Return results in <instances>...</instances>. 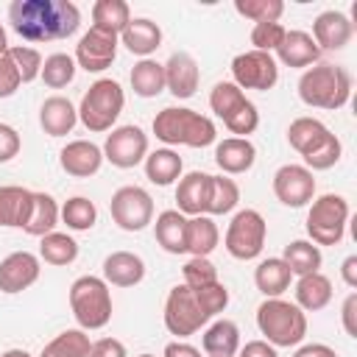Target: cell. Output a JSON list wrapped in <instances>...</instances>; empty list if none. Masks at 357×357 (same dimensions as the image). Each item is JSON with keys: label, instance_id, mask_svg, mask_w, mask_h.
<instances>
[{"label": "cell", "instance_id": "obj_15", "mask_svg": "<svg viewBox=\"0 0 357 357\" xmlns=\"http://www.w3.org/2000/svg\"><path fill=\"white\" fill-rule=\"evenodd\" d=\"M117 33L92 25L75 45V64L86 73H103L117 56Z\"/></svg>", "mask_w": 357, "mask_h": 357}, {"label": "cell", "instance_id": "obj_13", "mask_svg": "<svg viewBox=\"0 0 357 357\" xmlns=\"http://www.w3.org/2000/svg\"><path fill=\"white\" fill-rule=\"evenodd\" d=\"M231 84H237L240 89H271L279 81V64L271 53L262 50H245L237 53L231 59Z\"/></svg>", "mask_w": 357, "mask_h": 357}, {"label": "cell", "instance_id": "obj_17", "mask_svg": "<svg viewBox=\"0 0 357 357\" xmlns=\"http://www.w3.org/2000/svg\"><path fill=\"white\" fill-rule=\"evenodd\" d=\"M39 259L31 251H14L0 259V290L3 293H22L39 279Z\"/></svg>", "mask_w": 357, "mask_h": 357}, {"label": "cell", "instance_id": "obj_3", "mask_svg": "<svg viewBox=\"0 0 357 357\" xmlns=\"http://www.w3.org/2000/svg\"><path fill=\"white\" fill-rule=\"evenodd\" d=\"M351 95V75L337 64H312L298 78V98L312 109H340Z\"/></svg>", "mask_w": 357, "mask_h": 357}, {"label": "cell", "instance_id": "obj_18", "mask_svg": "<svg viewBox=\"0 0 357 357\" xmlns=\"http://www.w3.org/2000/svg\"><path fill=\"white\" fill-rule=\"evenodd\" d=\"M351 33H354L351 20H349L343 11L329 8V11H321V14L315 17V22H312V33H310V36L315 39L318 50H340V47L349 45Z\"/></svg>", "mask_w": 357, "mask_h": 357}, {"label": "cell", "instance_id": "obj_29", "mask_svg": "<svg viewBox=\"0 0 357 357\" xmlns=\"http://www.w3.org/2000/svg\"><path fill=\"white\" fill-rule=\"evenodd\" d=\"M31 204H33V192L17 184H6L0 187V226H17L22 229L28 215H31Z\"/></svg>", "mask_w": 357, "mask_h": 357}, {"label": "cell", "instance_id": "obj_57", "mask_svg": "<svg viewBox=\"0 0 357 357\" xmlns=\"http://www.w3.org/2000/svg\"><path fill=\"white\" fill-rule=\"evenodd\" d=\"M139 357H153V354H139Z\"/></svg>", "mask_w": 357, "mask_h": 357}, {"label": "cell", "instance_id": "obj_44", "mask_svg": "<svg viewBox=\"0 0 357 357\" xmlns=\"http://www.w3.org/2000/svg\"><path fill=\"white\" fill-rule=\"evenodd\" d=\"M8 56H11V61H14V67H17L22 84L33 81V78L42 73V56H39V50L25 47V45H11V47H8Z\"/></svg>", "mask_w": 357, "mask_h": 357}, {"label": "cell", "instance_id": "obj_30", "mask_svg": "<svg viewBox=\"0 0 357 357\" xmlns=\"http://www.w3.org/2000/svg\"><path fill=\"white\" fill-rule=\"evenodd\" d=\"M329 301H332V282L321 271L298 276V282H296V307H301L307 312H318Z\"/></svg>", "mask_w": 357, "mask_h": 357}, {"label": "cell", "instance_id": "obj_53", "mask_svg": "<svg viewBox=\"0 0 357 357\" xmlns=\"http://www.w3.org/2000/svg\"><path fill=\"white\" fill-rule=\"evenodd\" d=\"M296 357H337V354H335V349H329L324 343H307L296 351Z\"/></svg>", "mask_w": 357, "mask_h": 357}, {"label": "cell", "instance_id": "obj_10", "mask_svg": "<svg viewBox=\"0 0 357 357\" xmlns=\"http://www.w3.org/2000/svg\"><path fill=\"white\" fill-rule=\"evenodd\" d=\"M209 312L201 307L198 296L192 287H187L184 282L176 284L167 298H165V326L170 335H178V337H187L192 332H198L204 324H209Z\"/></svg>", "mask_w": 357, "mask_h": 357}, {"label": "cell", "instance_id": "obj_8", "mask_svg": "<svg viewBox=\"0 0 357 357\" xmlns=\"http://www.w3.org/2000/svg\"><path fill=\"white\" fill-rule=\"evenodd\" d=\"M209 106H212V112L223 120V126H226L231 134L243 137V139H248V134H254L257 126H259V112H257V106H254V103L243 95V89H240L237 84H231V81H220V84L212 86V92H209Z\"/></svg>", "mask_w": 357, "mask_h": 357}, {"label": "cell", "instance_id": "obj_11", "mask_svg": "<svg viewBox=\"0 0 357 357\" xmlns=\"http://www.w3.org/2000/svg\"><path fill=\"white\" fill-rule=\"evenodd\" d=\"M265 234H268V223L257 209H240L229 229H226V251L234 259H257L265 248Z\"/></svg>", "mask_w": 357, "mask_h": 357}, {"label": "cell", "instance_id": "obj_20", "mask_svg": "<svg viewBox=\"0 0 357 357\" xmlns=\"http://www.w3.org/2000/svg\"><path fill=\"white\" fill-rule=\"evenodd\" d=\"M201 73L190 53L178 50L165 61V89H170L173 98H192L198 89Z\"/></svg>", "mask_w": 357, "mask_h": 357}, {"label": "cell", "instance_id": "obj_34", "mask_svg": "<svg viewBox=\"0 0 357 357\" xmlns=\"http://www.w3.org/2000/svg\"><path fill=\"white\" fill-rule=\"evenodd\" d=\"M218 240H220V231L212 218L195 215L187 220V251L192 257H209L218 248Z\"/></svg>", "mask_w": 357, "mask_h": 357}, {"label": "cell", "instance_id": "obj_31", "mask_svg": "<svg viewBox=\"0 0 357 357\" xmlns=\"http://www.w3.org/2000/svg\"><path fill=\"white\" fill-rule=\"evenodd\" d=\"M240 349V329L234 321L220 318L204 332V351L209 357H234Z\"/></svg>", "mask_w": 357, "mask_h": 357}, {"label": "cell", "instance_id": "obj_40", "mask_svg": "<svg viewBox=\"0 0 357 357\" xmlns=\"http://www.w3.org/2000/svg\"><path fill=\"white\" fill-rule=\"evenodd\" d=\"M240 201V187L229 176H209V201L206 212L209 215H226L237 206Z\"/></svg>", "mask_w": 357, "mask_h": 357}, {"label": "cell", "instance_id": "obj_1", "mask_svg": "<svg viewBox=\"0 0 357 357\" xmlns=\"http://www.w3.org/2000/svg\"><path fill=\"white\" fill-rule=\"evenodd\" d=\"M8 22L25 42H56L78 31L81 11L70 0H14Z\"/></svg>", "mask_w": 357, "mask_h": 357}, {"label": "cell", "instance_id": "obj_25", "mask_svg": "<svg viewBox=\"0 0 357 357\" xmlns=\"http://www.w3.org/2000/svg\"><path fill=\"white\" fill-rule=\"evenodd\" d=\"M120 39H123V45H126L128 53L148 59V56L162 45V28H159L153 20H148V17H134V20L123 28Z\"/></svg>", "mask_w": 357, "mask_h": 357}, {"label": "cell", "instance_id": "obj_26", "mask_svg": "<svg viewBox=\"0 0 357 357\" xmlns=\"http://www.w3.org/2000/svg\"><path fill=\"white\" fill-rule=\"evenodd\" d=\"M276 56L287 67H310V64H318L321 50L307 31H287L282 45L276 47Z\"/></svg>", "mask_w": 357, "mask_h": 357}, {"label": "cell", "instance_id": "obj_24", "mask_svg": "<svg viewBox=\"0 0 357 357\" xmlns=\"http://www.w3.org/2000/svg\"><path fill=\"white\" fill-rule=\"evenodd\" d=\"M206 201H209V173L192 170L184 178H178L176 187V204L181 215H204L206 212Z\"/></svg>", "mask_w": 357, "mask_h": 357}, {"label": "cell", "instance_id": "obj_28", "mask_svg": "<svg viewBox=\"0 0 357 357\" xmlns=\"http://www.w3.org/2000/svg\"><path fill=\"white\" fill-rule=\"evenodd\" d=\"M290 279H293V273L282 257H268L254 271V284L265 298H279L290 287Z\"/></svg>", "mask_w": 357, "mask_h": 357}, {"label": "cell", "instance_id": "obj_39", "mask_svg": "<svg viewBox=\"0 0 357 357\" xmlns=\"http://www.w3.org/2000/svg\"><path fill=\"white\" fill-rule=\"evenodd\" d=\"M39 257L47 262V265H70L75 262L78 257V243L64 234V231H50L42 237V245H39Z\"/></svg>", "mask_w": 357, "mask_h": 357}, {"label": "cell", "instance_id": "obj_42", "mask_svg": "<svg viewBox=\"0 0 357 357\" xmlns=\"http://www.w3.org/2000/svg\"><path fill=\"white\" fill-rule=\"evenodd\" d=\"M61 220H64L67 229H73V231H89V229L95 226V220H98V209H95V204H92L89 198L75 195V198H70V201L61 206Z\"/></svg>", "mask_w": 357, "mask_h": 357}, {"label": "cell", "instance_id": "obj_49", "mask_svg": "<svg viewBox=\"0 0 357 357\" xmlns=\"http://www.w3.org/2000/svg\"><path fill=\"white\" fill-rule=\"evenodd\" d=\"M89 357H128V354H126V346L117 337H100V340L92 343Z\"/></svg>", "mask_w": 357, "mask_h": 357}, {"label": "cell", "instance_id": "obj_14", "mask_svg": "<svg viewBox=\"0 0 357 357\" xmlns=\"http://www.w3.org/2000/svg\"><path fill=\"white\" fill-rule=\"evenodd\" d=\"M145 156H148V134L139 126L112 128V134L103 142V159H109L120 170L137 167Z\"/></svg>", "mask_w": 357, "mask_h": 357}, {"label": "cell", "instance_id": "obj_52", "mask_svg": "<svg viewBox=\"0 0 357 357\" xmlns=\"http://www.w3.org/2000/svg\"><path fill=\"white\" fill-rule=\"evenodd\" d=\"M165 357H201V351L195 349V346H190V343H167L165 346Z\"/></svg>", "mask_w": 357, "mask_h": 357}, {"label": "cell", "instance_id": "obj_16", "mask_svg": "<svg viewBox=\"0 0 357 357\" xmlns=\"http://www.w3.org/2000/svg\"><path fill=\"white\" fill-rule=\"evenodd\" d=\"M273 195L284 206H293V209L310 204L312 195H315L312 170H307L304 165H282L273 173Z\"/></svg>", "mask_w": 357, "mask_h": 357}, {"label": "cell", "instance_id": "obj_54", "mask_svg": "<svg viewBox=\"0 0 357 357\" xmlns=\"http://www.w3.org/2000/svg\"><path fill=\"white\" fill-rule=\"evenodd\" d=\"M340 276H343V282H346L349 287H357V254H351V257L343 259Z\"/></svg>", "mask_w": 357, "mask_h": 357}, {"label": "cell", "instance_id": "obj_32", "mask_svg": "<svg viewBox=\"0 0 357 357\" xmlns=\"http://www.w3.org/2000/svg\"><path fill=\"white\" fill-rule=\"evenodd\" d=\"M59 215H61V212H59V204H56L53 195H47V192H33L31 215H28L22 231H28V234H33V237H45V234H50V231L56 229Z\"/></svg>", "mask_w": 357, "mask_h": 357}, {"label": "cell", "instance_id": "obj_55", "mask_svg": "<svg viewBox=\"0 0 357 357\" xmlns=\"http://www.w3.org/2000/svg\"><path fill=\"white\" fill-rule=\"evenodd\" d=\"M0 357H31L25 349H8V351H3Z\"/></svg>", "mask_w": 357, "mask_h": 357}, {"label": "cell", "instance_id": "obj_2", "mask_svg": "<svg viewBox=\"0 0 357 357\" xmlns=\"http://www.w3.org/2000/svg\"><path fill=\"white\" fill-rule=\"evenodd\" d=\"M287 142L304 156L307 170H329L343 153L340 139L315 117H296L287 128Z\"/></svg>", "mask_w": 357, "mask_h": 357}, {"label": "cell", "instance_id": "obj_5", "mask_svg": "<svg viewBox=\"0 0 357 357\" xmlns=\"http://www.w3.org/2000/svg\"><path fill=\"white\" fill-rule=\"evenodd\" d=\"M257 326L271 346H298L307 335V315L284 298H265L257 307Z\"/></svg>", "mask_w": 357, "mask_h": 357}, {"label": "cell", "instance_id": "obj_50", "mask_svg": "<svg viewBox=\"0 0 357 357\" xmlns=\"http://www.w3.org/2000/svg\"><path fill=\"white\" fill-rule=\"evenodd\" d=\"M340 315H343V329H346V335H349V337H357V324H354V318H357V293H349V296H346Z\"/></svg>", "mask_w": 357, "mask_h": 357}, {"label": "cell", "instance_id": "obj_4", "mask_svg": "<svg viewBox=\"0 0 357 357\" xmlns=\"http://www.w3.org/2000/svg\"><path fill=\"white\" fill-rule=\"evenodd\" d=\"M153 134L156 139L167 145H190V148H206L215 142L218 131L215 123L192 109L184 106H167L153 117Z\"/></svg>", "mask_w": 357, "mask_h": 357}, {"label": "cell", "instance_id": "obj_46", "mask_svg": "<svg viewBox=\"0 0 357 357\" xmlns=\"http://www.w3.org/2000/svg\"><path fill=\"white\" fill-rule=\"evenodd\" d=\"M181 276H184L187 287H204V284L218 282V268L209 262V257H192L181 268Z\"/></svg>", "mask_w": 357, "mask_h": 357}, {"label": "cell", "instance_id": "obj_12", "mask_svg": "<svg viewBox=\"0 0 357 357\" xmlns=\"http://www.w3.org/2000/svg\"><path fill=\"white\" fill-rule=\"evenodd\" d=\"M109 209H112V220L123 231H142L153 220V198L137 184L120 187L112 195Z\"/></svg>", "mask_w": 357, "mask_h": 357}, {"label": "cell", "instance_id": "obj_35", "mask_svg": "<svg viewBox=\"0 0 357 357\" xmlns=\"http://www.w3.org/2000/svg\"><path fill=\"white\" fill-rule=\"evenodd\" d=\"M282 259L293 276H307V273H315L321 268V248L310 240H293L284 245Z\"/></svg>", "mask_w": 357, "mask_h": 357}, {"label": "cell", "instance_id": "obj_41", "mask_svg": "<svg viewBox=\"0 0 357 357\" xmlns=\"http://www.w3.org/2000/svg\"><path fill=\"white\" fill-rule=\"evenodd\" d=\"M39 75L50 89H61V86L73 84V78H75V59L67 56V53H53L42 61Z\"/></svg>", "mask_w": 357, "mask_h": 357}, {"label": "cell", "instance_id": "obj_6", "mask_svg": "<svg viewBox=\"0 0 357 357\" xmlns=\"http://www.w3.org/2000/svg\"><path fill=\"white\" fill-rule=\"evenodd\" d=\"M70 310L78 326L103 329L112 321V293L100 276H78L70 284Z\"/></svg>", "mask_w": 357, "mask_h": 357}, {"label": "cell", "instance_id": "obj_21", "mask_svg": "<svg viewBox=\"0 0 357 357\" xmlns=\"http://www.w3.org/2000/svg\"><path fill=\"white\" fill-rule=\"evenodd\" d=\"M145 276V262L139 254L131 251H114L103 259V282L114 287H134Z\"/></svg>", "mask_w": 357, "mask_h": 357}, {"label": "cell", "instance_id": "obj_7", "mask_svg": "<svg viewBox=\"0 0 357 357\" xmlns=\"http://www.w3.org/2000/svg\"><path fill=\"white\" fill-rule=\"evenodd\" d=\"M126 106V95H123V86L112 78H98L81 98V106H78V120L86 126V131H109L120 112Z\"/></svg>", "mask_w": 357, "mask_h": 357}, {"label": "cell", "instance_id": "obj_38", "mask_svg": "<svg viewBox=\"0 0 357 357\" xmlns=\"http://www.w3.org/2000/svg\"><path fill=\"white\" fill-rule=\"evenodd\" d=\"M89 335L84 329H64L61 335H56L39 357H89Z\"/></svg>", "mask_w": 357, "mask_h": 357}, {"label": "cell", "instance_id": "obj_19", "mask_svg": "<svg viewBox=\"0 0 357 357\" xmlns=\"http://www.w3.org/2000/svg\"><path fill=\"white\" fill-rule=\"evenodd\" d=\"M59 165H61L64 173H70L75 178H89V176H95L100 170L103 151L95 142H89V139H73V142H67L61 148Z\"/></svg>", "mask_w": 357, "mask_h": 357}, {"label": "cell", "instance_id": "obj_9", "mask_svg": "<svg viewBox=\"0 0 357 357\" xmlns=\"http://www.w3.org/2000/svg\"><path fill=\"white\" fill-rule=\"evenodd\" d=\"M349 223V201L343 195L326 192L312 201L307 212V234L315 245H337L346 234Z\"/></svg>", "mask_w": 357, "mask_h": 357}, {"label": "cell", "instance_id": "obj_37", "mask_svg": "<svg viewBox=\"0 0 357 357\" xmlns=\"http://www.w3.org/2000/svg\"><path fill=\"white\" fill-rule=\"evenodd\" d=\"M131 22V8L126 0H98L92 6V25L112 31V33H123V28Z\"/></svg>", "mask_w": 357, "mask_h": 357}, {"label": "cell", "instance_id": "obj_22", "mask_svg": "<svg viewBox=\"0 0 357 357\" xmlns=\"http://www.w3.org/2000/svg\"><path fill=\"white\" fill-rule=\"evenodd\" d=\"M215 162L223 173L229 176H237V173H245L254 167L257 162V148L251 139H243V137H226L223 142H218L215 148Z\"/></svg>", "mask_w": 357, "mask_h": 357}, {"label": "cell", "instance_id": "obj_58", "mask_svg": "<svg viewBox=\"0 0 357 357\" xmlns=\"http://www.w3.org/2000/svg\"><path fill=\"white\" fill-rule=\"evenodd\" d=\"M293 357H296V354H293Z\"/></svg>", "mask_w": 357, "mask_h": 357}, {"label": "cell", "instance_id": "obj_23", "mask_svg": "<svg viewBox=\"0 0 357 357\" xmlns=\"http://www.w3.org/2000/svg\"><path fill=\"white\" fill-rule=\"evenodd\" d=\"M78 123V109L64 98V95H53L42 103L39 109V126L45 134L50 137H64L75 128Z\"/></svg>", "mask_w": 357, "mask_h": 357}, {"label": "cell", "instance_id": "obj_45", "mask_svg": "<svg viewBox=\"0 0 357 357\" xmlns=\"http://www.w3.org/2000/svg\"><path fill=\"white\" fill-rule=\"evenodd\" d=\"M284 33H287V28H284L282 22H257V25L251 28V45H254V50L273 53V50L282 45Z\"/></svg>", "mask_w": 357, "mask_h": 357}, {"label": "cell", "instance_id": "obj_48", "mask_svg": "<svg viewBox=\"0 0 357 357\" xmlns=\"http://www.w3.org/2000/svg\"><path fill=\"white\" fill-rule=\"evenodd\" d=\"M22 148V139L17 134V128H11L8 123H0V162H11Z\"/></svg>", "mask_w": 357, "mask_h": 357}, {"label": "cell", "instance_id": "obj_51", "mask_svg": "<svg viewBox=\"0 0 357 357\" xmlns=\"http://www.w3.org/2000/svg\"><path fill=\"white\" fill-rule=\"evenodd\" d=\"M240 357H279V354H276V346H271L268 340H248L240 349Z\"/></svg>", "mask_w": 357, "mask_h": 357}, {"label": "cell", "instance_id": "obj_33", "mask_svg": "<svg viewBox=\"0 0 357 357\" xmlns=\"http://www.w3.org/2000/svg\"><path fill=\"white\" fill-rule=\"evenodd\" d=\"M145 176L151 184L167 187L181 176V156L170 148H156L153 153L145 156Z\"/></svg>", "mask_w": 357, "mask_h": 357}, {"label": "cell", "instance_id": "obj_56", "mask_svg": "<svg viewBox=\"0 0 357 357\" xmlns=\"http://www.w3.org/2000/svg\"><path fill=\"white\" fill-rule=\"evenodd\" d=\"M6 50H8V39H6V31L0 25V53H6Z\"/></svg>", "mask_w": 357, "mask_h": 357}, {"label": "cell", "instance_id": "obj_43", "mask_svg": "<svg viewBox=\"0 0 357 357\" xmlns=\"http://www.w3.org/2000/svg\"><path fill=\"white\" fill-rule=\"evenodd\" d=\"M234 11L243 14L245 20L257 22H279L284 3L282 0H234Z\"/></svg>", "mask_w": 357, "mask_h": 357}, {"label": "cell", "instance_id": "obj_27", "mask_svg": "<svg viewBox=\"0 0 357 357\" xmlns=\"http://www.w3.org/2000/svg\"><path fill=\"white\" fill-rule=\"evenodd\" d=\"M153 234H156V243L167 254H184L187 251V218L178 209L159 212V218L153 223Z\"/></svg>", "mask_w": 357, "mask_h": 357}, {"label": "cell", "instance_id": "obj_36", "mask_svg": "<svg viewBox=\"0 0 357 357\" xmlns=\"http://www.w3.org/2000/svg\"><path fill=\"white\" fill-rule=\"evenodd\" d=\"M131 89L139 98H156L165 89V64L153 59H142L131 70Z\"/></svg>", "mask_w": 357, "mask_h": 357}, {"label": "cell", "instance_id": "obj_47", "mask_svg": "<svg viewBox=\"0 0 357 357\" xmlns=\"http://www.w3.org/2000/svg\"><path fill=\"white\" fill-rule=\"evenodd\" d=\"M11 47V45H8ZM20 73H17V67H14V61H11V56H8V50L6 53H0V98H11L17 89H20Z\"/></svg>", "mask_w": 357, "mask_h": 357}]
</instances>
